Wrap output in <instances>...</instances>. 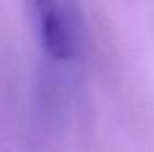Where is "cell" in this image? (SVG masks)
<instances>
[{"label":"cell","mask_w":154,"mask_h":152,"mask_svg":"<svg viewBox=\"0 0 154 152\" xmlns=\"http://www.w3.org/2000/svg\"><path fill=\"white\" fill-rule=\"evenodd\" d=\"M39 41L47 56L56 61H70L77 56L81 27L72 5L65 0H31Z\"/></svg>","instance_id":"obj_1"}]
</instances>
